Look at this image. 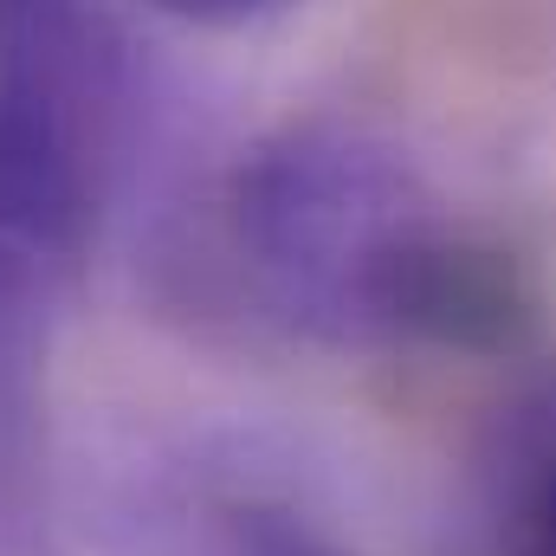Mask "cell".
Segmentation results:
<instances>
[{
	"mask_svg": "<svg viewBox=\"0 0 556 556\" xmlns=\"http://www.w3.org/2000/svg\"><path fill=\"white\" fill-rule=\"evenodd\" d=\"M214 247L260 317L317 343L511 350L531 330L525 266L343 124H291L247 149L220 181Z\"/></svg>",
	"mask_w": 556,
	"mask_h": 556,
	"instance_id": "obj_1",
	"label": "cell"
},
{
	"mask_svg": "<svg viewBox=\"0 0 556 556\" xmlns=\"http://www.w3.org/2000/svg\"><path fill=\"white\" fill-rule=\"evenodd\" d=\"M137 78L91 0H0V247L72 278L111 207Z\"/></svg>",
	"mask_w": 556,
	"mask_h": 556,
	"instance_id": "obj_2",
	"label": "cell"
},
{
	"mask_svg": "<svg viewBox=\"0 0 556 556\" xmlns=\"http://www.w3.org/2000/svg\"><path fill=\"white\" fill-rule=\"evenodd\" d=\"M472 556H556V363H538L485 427Z\"/></svg>",
	"mask_w": 556,
	"mask_h": 556,
	"instance_id": "obj_3",
	"label": "cell"
},
{
	"mask_svg": "<svg viewBox=\"0 0 556 556\" xmlns=\"http://www.w3.org/2000/svg\"><path fill=\"white\" fill-rule=\"evenodd\" d=\"M149 7L188 20V26H253L266 13H285L291 0H149Z\"/></svg>",
	"mask_w": 556,
	"mask_h": 556,
	"instance_id": "obj_4",
	"label": "cell"
}]
</instances>
